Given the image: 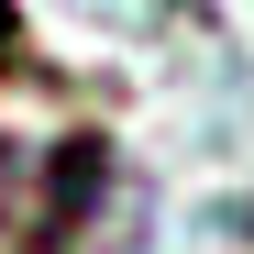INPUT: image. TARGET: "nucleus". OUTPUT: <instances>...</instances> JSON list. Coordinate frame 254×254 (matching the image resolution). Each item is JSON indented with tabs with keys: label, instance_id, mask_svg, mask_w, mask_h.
Returning <instances> with one entry per match:
<instances>
[{
	"label": "nucleus",
	"instance_id": "nucleus-2",
	"mask_svg": "<svg viewBox=\"0 0 254 254\" xmlns=\"http://www.w3.org/2000/svg\"><path fill=\"white\" fill-rule=\"evenodd\" d=\"M0 56H22V22H11V0H0Z\"/></svg>",
	"mask_w": 254,
	"mask_h": 254
},
{
	"label": "nucleus",
	"instance_id": "nucleus-1",
	"mask_svg": "<svg viewBox=\"0 0 254 254\" xmlns=\"http://www.w3.org/2000/svg\"><path fill=\"white\" fill-rule=\"evenodd\" d=\"M33 188H45V155L0 133V243H33Z\"/></svg>",
	"mask_w": 254,
	"mask_h": 254
}]
</instances>
